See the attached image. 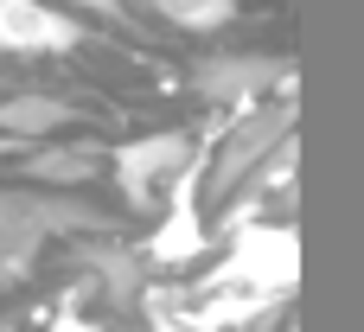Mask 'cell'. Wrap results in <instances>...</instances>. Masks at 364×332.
<instances>
[{
  "instance_id": "ba28073f",
  "label": "cell",
  "mask_w": 364,
  "mask_h": 332,
  "mask_svg": "<svg viewBox=\"0 0 364 332\" xmlns=\"http://www.w3.org/2000/svg\"><path fill=\"white\" fill-rule=\"evenodd\" d=\"M96 166H102L96 147H45V154L26 160V179H45V186H83V179H96Z\"/></svg>"
},
{
  "instance_id": "8fae6325",
  "label": "cell",
  "mask_w": 364,
  "mask_h": 332,
  "mask_svg": "<svg viewBox=\"0 0 364 332\" xmlns=\"http://www.w3.org/2000/svg\"><path fill=\"white\" fill-rule=\"evenodd\" d=\"M70 6H83V13H115V0H70Z\"/></svg>"
},
{
  "instance_id": "52a82bcc",
  "label": "cell",
  "mask_w": 364,
  "mask_h": 332,
  "mask_svg": "<svg viewBox=\"0 0 364 332\" xmlns=\"http://www.w3.org/2000/svg\"><path fill=\"white\" fill-rule=\"evenodd\" d=\"M77 122V109L64 102V96H6L0 102V134H26V141H38V134H58V128H70Z\"/></svg>"
},
{
  "instance_id": "9c48e42d",
  "label": "cell",
  "mask_w": 364,
  "mask_h": 332,
  "mask_svg": "<svg viewBox=\"0 0 364 332\" xmlns=\"http://www.w3.org/2000/svg\"><path fill=\"white\" fill-rule=\"evenodd\" d=\"M147 250H154L160 262H192V256L205 250V224H198V211L186 205V192H179V211L166 218V230H160Z\"/></svg>"
},
{
  "instance_id": "7a4b0ae2",
  "label": "cell",
  "mask_w": 364,
  "mask_h": 332,
  "mask_svg": "<svg viewBox=\"0 0 364 332\" xmlns=\"http://www.w3.org/2000/svg\"><path fill=\"white\" fill-rule=\"evenodd\" d=\"M38 224H102V218L96 211H70V205H38L26 192H0V269L32 256V243L45 237Z\"/></svg>"
},
{
  "instance_id": "30bf717a",
  "label": "cell",
  "mask_w": 364,
  "mask_h": 332,
  "mask_svg": "<svg viewBox=\"0 0 364 332\" xmlns=\"http://www.w3.org/2000/svg\"><path fill=\"white\" fill-rule=\"evenodd\" d=\"M160 13H166V26H179V32H218V26H230V13H237V0H154Z\"/></svg>"
},
{
  "instance_id": "3957f363",
  "label": "cell",
  "mask_w": 364,
  "mask_h": 332,
  "mask_svg": "<svg viewBox=\"0 0 364 332\" xmlns=\"http://www.w3.org/2000/svg\"><path fill=\"white\" fill-rule=\"evenodd\" d=\"M77 38L83 26H70L64 13L38 0H0V51H70Z\"/></svg>"
},
{
  "instance_id": "6da1fadb",
  "label": "cell",
  "mask_w": 364,
  "mask_h": 332,
  "mask_svg": "<svg viewBox=\"0 0 364 332\" xmlns=\"http://www.w3.org/2000/svg\"><path fill=\"white\" fill-rule=\"evenodd\" d=\"M218 282H250L262 294H282L301 282V243L288 224H250L237 230V250H230V269Z\"/></svg>"
},
{
  "instance_id": "5b68a950",
  "label": "cell",
  "mask_w": 364,
  "mask_h": 332,
  "mask_svg": "<svg viewBox=\"0 0 364 332\" xmlns=\"http://www.w3.org/2000/svg\"><path fill=\"white\" fill-rule=\"evenodd\" d=\"M294 70L282 64V58H205L198 70H192V83L205 90V96H218V102H237V96H250V90H262V83H288Z\"/></svg>"
},
{
  "instance_id": "277c9868",
  "label": "cell",
  "mask_w": 364,
  "mask_h": 332,
  "mask_svg": "<svg viewBox=\"0 0 364 332\" xmlns=\"http://www.w3.org/2000/svg\"><path fill=\"white\" fill-rule=\"evenodd\" d=\"M186 154H192V147H186V134H141L134 147H122V154H115V179H122V192H128V198H147L166 173H179V166H186Z\"/></svg>"
},
{
  "instance_id": "8992f818",
  "label": "cell",
  "mask_w": 364,
  "mask_h": 332,
  "mask_svg": "<svg viewBox=\"0 0 364 332\" xmlns=\"http://www.w3.org/2000/svg\"><path fill=\"white\" fill-rule=\"evenodd\" d=\"M269 147H282V115H256V122H243L230 141H224V154H218V166H211V198H224Z\"/></svg>"
},
{
  "instance_id": "7c38bea8",
  "label": "cell",
  "mask_w": 364,
  "mask_h": 332,
  "mask_svg": "<svg viewBox=\"0 0 364 332\" xmlns=\"http://www.w3.org/2000/svg\"><path fill=\"white\" fill-rule=\"evenodd\" d=\"M160 332H186V326H160Z\"/></svg>"
}]
</instances>
